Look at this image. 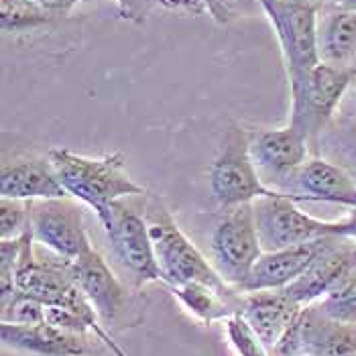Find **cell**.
<instances>
[{
  "mask_svg": "<svg viewBox=\"0 0 356 356\" xmlns=\"http://www.w3.org/2000/svg\"><path fill=\"white\" fill-rule=\"evenodd\" d=\"M31 234L37 245L65 261L78 259L83 248L92 245L83 228L82 208L74 202V197L33 202Z\"/></svg>",
  "mask_w": 356,
  "mask_h": 356,
  "instance_id": "8fae6325",
  "label": "cell"
},
{
  "mask_svg": "<svg viewBox=\"0 0 356 356\" xmlns=\"http://www.w3.org/2000/svg\"><path fill=\"white\" fill-rule=\"evenodd\" d=\"M356 271V241L348 234L326 236L324 247L305 269V273L293 281L285 291L300 305L320 302L330 296L340 283H344Z\"/></svg>",
  "mask_w": 356,
  "mask_h": 356,
  "instance_id": "4fadbf2b",
  "label": "cell"
},
{
  "mask_svg": "<svg viewBox=\"0 0 356 356\" xmlns=\"http://www.w3.org/2000/svg\"><path fill=\"white\" fill-rule=\"evenodd\" d=\"M346 234L356 241V208H353L350 214L346 216Z\"/></svg>",
  "mask_w": 356,
  "mask_h": 356,
  "instance_id": "1f68e13d",
  "label": "cell"
},
{
  "mask_svg": "<svg viewBox=\"0 0 356 356\" xmlns=\"http://www.w3.org/2000/svg\"><path fill=\"white\" fill-rule=\"evenodd\" d=\"M303 305L293 302L285 289H263V291H243L241 316L259 334L269 353L273 355L277 344L293 324L296 316Z\"/></svg>",
  "mask_w": 356,
  "mask_h": 356,
  "instance_id": "2e32d148",
  "label": "cell"
},
{
  "mask_svg": "<svg viewBox=\"0 0 356 356\" xmlns=\"http://www.w3.org/2000/svg\"><path fill=\"white\" fill-rule=\"evenodd\" d=\"M2 305V322L8 324H23V326H33V324H43L45 322V303L31 298L27 293L17 291L8 302L0 303Z\"/></svg>",
  "mask_w": 356,
  "mask_h": 356,
  "instance_id": "d4e9b609",
  "label": "cell"
},
{
  "mask_svg": "<svg viewBox=\"0 0 356 356\" xmlns=\"http://www.w3.org/2000/svg\"><path fill=\"white\" fill-rule=\"evenodd\" d=\"M326 238L305 243L298 247L281 248L263 252L257 265L241 287V291H263V289H285L293 281H298L305 269L312 265V261L318 257L320 248L324 247Z\"/></svg>",
  "mask_w": 356,
  "mask_h": 356,
  "instance_id": "ac0fdd59",
  "label": "cell"
},
{
  "mask_svg": "<svg viewBox=\"0 0 356 356\" xmlns=\"http://www.w3.org/2000/svg\"><path fill=\"white\" fill-rule=\"evenodd\" d=\"M145 220L149 226L151 243L155 248V257L163 275L165 285L175 287L190 281H202L212 287H218L222 291L236 289L222 279V275L208 263V259L200 252V248L181 232L177 222L159 200L147 202Z\"/></svg>",
  "mask_w": 356,
  "mask_h": 356,
  "instance_id": "7a4b0ae2",
  "label": "cell"
},
{
  "mask_svg": "<svg viewBox=\"0 0 356 356\" xmlns=\"http://www.w3.org/2000/svg\"><path fill=\"white\" fill-rule=\"evenodd\" d=\"M254 222L263 252L314 243L332 234H346V218H314L298 208V202L275 192L252 202Z\"/></svg>",
  "mask_w": 356,
  "mask_h": 356,
  "instance_id": "5b68a950",
  "label": "cell"
},
{
  "mask_svg": "<svg viewBox=\"0 0 356 356\" xmlns=\"http://www.w3.org/2000/svg\"><path fill=\"white\" fill-rule=\"evenodd\" d=\"M31 206L33 202L0 197V241L21 238L31 232Z\"/></svg>",
  "mask_w": 356,
  "mask_h": 356,
  "instance_id": "cb8c5ba5",
  "label": "cell"
},
{
  "mask_svg": "<svg viewBox=\"0 0 356 356\" xmlns=\"http://www.w3.org/2000/svg\"><path fill=\"white\" fill-rule=\"evenodd\" d=\"M72 271L86 300L94 307L100 324H114L127 305L129 293L104 261V257L90 245L83 248L78 259L72 261Z\"/></svg>",
  "mask_w": 356,
  "mask_h": 356,
  "instance_id": "9a60e30c",
  "label": "cell"
},
{
  "mask_svg": "<svg viewBox=\"0 0 356 356\" xmlns=\"http://www.w3.org/2000/svg\"><path fill=\"white\" fill-rule=\"evenodd\" d=\"M100 224L116 261L127 269L137 287L163 281L145 216H140L124 200H118Z\"/></svg>",
  "mask_w": 356,
  "mask_h": 356,
  "instance_id": "30bf717a",
  "label": "cell"
},
{
  "mask_svg": "<svg viewBox=\"0 0 356 356\" xmlns=\"http://www.w3.org/2000/svg\"><path fill=\"white\" fill-rule=\"evenodd\" d=\"M157 2L167 10H175V13H188V15L208 13L204 0H157Z\"/></svg>",
  "mask_w": 356,
  "mask_h": 356,
  "instance_id": "83f0119b",
  "label": "cell"
},
{
  "mask_svg": "<svg viewBox=\"0 0 356 356\" xmlns=\"http://www.w3.org/2000/svg\"><path fill=\"white\" fill-rule=\"evenodd\" d=\"M350 320H355V322H356V309H355V312H353V316H350Z\"/></svg>",
  "mask_w": 356,
  "mask_h": 356,
  "instance_id": "e575fe53",
  "label": "cell"
},
{
  "mask_svg": "<svg viewBox=\"0 0 356 356\" xmlns=\"http://www.w3.org/2000/svg\"><path fill=\"white\" fill-rule=\"evenodd\" d=\"M96 338H98V340H102V342L108 346L110 350H112V355L114 356H129L124 350H122V348H120V346H118V344H116V342H114V338H112L108 332L104 330V326H102V328H98V332H96Z\"/></svg>",
  "mask_w": 356,
  "mask_h": 356,
  "instance_id": "4dcf8cb0",
  "label": "cell"
},
{
  "mask_svg": "<svg viewBox=\"0 0 356 356\" xmlns=\"http://www.w3.org/2000/svg\"><path fill=\"white\" fill-rule=\"evenodd\" d=\"M57 15L45 10L35 0H0V27L10 35H23L49 27Z\"/></svg>",
  "mask_w": 356,
  "mask_h": 356,
  "instance_id": "7402d4cb",
  "label": "cell"
},
{
  "mask_svg": "<svg viewBox=\"0 0 356 356\" xmlns=\"http://www.w3.org/2000/svg\"><path fill=\"white\" fill-rule=\"evenodd\" d=\"M318 55L320 63L348 67L356 65V13L334 2L318 8Z\"/></svg>",
  "mask_w": 356,
  "mask_h": 356,
  "instance_id": "ffe728a7",
  "label": "cell"
},
{
  "mask_svg": "<svg viewBox=\"0 0 356 356\" xmlns=\"http://www.w3.org/2000/svg\"><path fill=\"white\" fill-rule=\"evenodd\" d=\"M355 74H356V65H355Z\"/></svg>",
  "mask_w": 356,
  "mask_h": 356,
  "instance_id": "8d00e7d4",
  "label": "cell"
},
{
  "mask_svg": "<svg viewBox=\"0 0 356 356\" xmlns=\"http://www.w3.org/2000/svg\"><path fill=\"white\" fill-rule=\"evenodd\" d=\"M35 2L41 4L45 10L57 15V17H63V15H67L80 0H35Z\"/></svg>",
  "mask_w": 356,
  "mask_h": 356,
  "instance_id": "f546056e",
  "label": "cell"
},
{
  "mask_svg": "<svg viewBox=\"0 0 356 356\" xmlns=\"http://www.w3.org/2000/svg\"><path fill=\"white\" fill-rule=\"evenodd\" d=\"M173 298L181 303L195 320L202 324H214L224 322L228 316L241 312L243 291H222L218 287H212L202 281H190L175 287H169Z\"/></svg>",
  "mask_w": 356,
  "mask_h": 356,
  "instance_id": "44dd1931",
  "label": "cell"
},
{
  "mask_svg": "<svg viewBox=\"0 0 356 356\" xmlns=\"http://www.w3.org/2000/svg\"><path fill=\"white\" fill-rule=\"evenodd\" d=\"M247 135L250 157L271 190H277L287 175L309 159V140L291 124L283 129H259Z\"/></svg>",
  "mask_w": 356,
  "mask_h": 356,
  "instance_id": "5bb4252c",
  "label": "cell"
},
{
  "mask_svg": "<svg viewBox=\"0 0 356 356\" xmlns=\"http://www.w3.org/2000/svg\"><path fill=\"white\" fill-rule=\"evenodd\" d=\"M116 4H118V13L122 19L133 21V23H143L153 10V6L159 2L157 0H116Z\"/></svg>",
  "mask_w": 356,
  "mask_h": 356,
  "instance_id": "4316f807",
  "label": "cell"
},
{
  "mask_svg": "<svg viewBox=\"0 0 356 356\" xmlns=\"http://www.w3.org/2000/svg\"><path fill=\"white\" fill-rule=\"evenodd\" d=\"M336 116H342V118H348V120H356V76L350 88L346 90L342 102H340V108L336 112Z\"/></svg>",
  "mask_w": 356,
  "mask_h": 356,
  "instance_id": "f1b7e54d",
  "label": "cell"
},
{
  "mask_svg": "<svg viewBox=\"0 0 356 356\" xmlns=\"http://www.w3.org/2000/svg\"><path fill=\"white\" fill-rule=\"evenodd\" d=\"M17 291L27 293L45 305H63L78 312L92 324L94 334L102 328L94 307L86 300L74 277L72 261H65L57 254H39L35 250V238L31 232L23 236L21 259L17 265Z\"/></svg>",
  "mask_w": 356,
  "mask_h": 356,
  "instance_id": "3957f363",
  "label": "cell"
},
{
  "mask_svg": "<svg viewBox=\"0 0 356 356\" xmlns=\"http://www.w3.org/2000/svg\"><path fill=\"white\" fill-rule=\"evenodd\" d=\"M2 344L35 356H83L90 353V336L72 334L43 324H8L0 322Z\"/></svg>",
  "mask_w": 356,
  "mask_h": 356,
  "instance_id": "e0dca14e",
  "label": "cell"
},
{
  "mask_svg": "<svg viewBox=\"0 0 356 356\" xmlns=\"http://www.w3.org/2000/svg\"><path fill=\"white\" fill-rule=\"evenodd\" d=\"M212 254L222 279L241 291L263 254L252 204L226 210L212 232Z\"/></svg>",
  "mask_w": 356,
  "mask_h": 356,
  "instance_id": "9c48e42d",
  "label": "cell"
},
{
  "mask_svg": "<svg viewBox=\"0 0 356 356\" xmlns=\"http://www.w3.org/2000/svg\"><path fill=\"white\" fill-rule=\"evenodd\" d=\"M261 8L279 39L289 88H298L320 63L318 8L303 0H261Z\"/></svg>",
  "mask_w": 356,
  "mask_h": 356,
  "instance_id": "277c9868",
  "label": "cell"
},
{
  "mask_svg": "<svg viewBox=\"0 0 356 356\" xmlns=\"http://www.w3.org/2000/svg\"><path fill=\"white\" fill-rule=\"evenodd\" d=\"M275 192L287 195L293 202L336 204L356 208V179L342 165L326 157L312 155L291 175H287Z\"/></svg>",
  "mask_w": 356,
  "mask_h": 356,
  "instance_id": "7c38bea8",
  "label": "cell"
},
{
  "mask_svg": "<svg viewBox=\"0 0 356 356\" xmlns=\"http://www.w3.org/2000/svg\"><path fill=\"white\" fill-rule=\"evenodd\" d=\"M208 177L214 200L224 210L252 204L259 197L275 193V190L263 181L248 151L247 131L238 124H230L226 131L224 145L210 165Z\"/></svg>",
  "mask_w": 356,
  "mask_h": 356,
  "instance_id": "52a82bcc",
  "label": "cell"
},
{
  "mask_svg": "<svg viewBox=\"0 0 356 356\" xmlns=\"http://www.w3.org/2000/svg\"><path fill=\"white\" fill-rule=\"evenodd\" d=\"M273 356H356V322L303 305L277 344Z\"/></svg>",
  "mask_w": 356,
  "mask_h": 356,
  "instance_id": "ba28073f",
  "label": "cell"
},
{
  "mask_svg": "<svg viewBox=\"0 0 356 356\" xmlns=\"http://www.w3.org/2000/svg\"><path fill=\"white\" fill-rule=\"evenodd\" d=\"M355 76V72L348 67L318 63L305 78V82L298 88H291L289 124L296 127L309 140L314 155L318 138L336 116Z\"/></svg>",
  "mask_w": 356,
  "mask_h": 356,
  "instance_id": "8992f818",
  "label": "cell"
},
{
  "mask_svg": "<svg viewBox=\"0 0 356 356\" xmlns=\"http://www.w3.org/2000/svg\"><path fill=\"white\" fill-rule=\"evenodd\" d=\"M336 6L340 8H346V10H355L356 13V0H334Z\"/></svg>",
  "mask_w": 356,
  "mask_h": 356,
  "instance_id": "d6a6232c",
  "label": "cell"
},
{
  "mask_svg": "<svg viewBox=\"0 0 356 356\" xmlns=\"http://www.w3.org/2000/svg\"><path fill=\"white\" fill-rule=\"evenodd\" d=\"M303 2H307V4H312V6H316V8H320V6H324V4L334 2V0H303Z\"/></svg>",
  "mask_w": 356,
  "mask_h": 356,
  "instance_id": "836d02e7",
  "label": "cell"
},
{
  "mask_svg": "<svg viewBox=\"0 0 356 356\" xmlns=\"http://www.w3.org/2000/svg\"><path fill=\"white\" fill-rule=\"evenodd\" d=\"M47 157L70 197L90 206L100 222L108 216L114 202L147 195L145 188L127 173V159L120 151L102 157H86L55 147L49 149Z\"/></svg>",
  "mask_w": 356,
  "mask_h": 356,
  "instance_id": "6da1fadb",
  "label": "cell"
},
{
  "mask_svg": "<svg viewBox=\"0 0 356 356\" xmlns=\"http://www.w3.org/2000/svg\"><path fill=\"white\" fill-rule=\"evenodd\" d=\"M257 2H259V4H261V0H257Z\"/></svg>",
  "mask_w": 356,
  "mask_h": 356,
  "instance_id": "d590c367",
  "label": "cell"
},
{
  "mask_svg": "<svg viewBox=\"0 0 356 356\" xmlns=\"http://www.w3.org/2000/svg\"><path fill=\"white\" fill-rule=\"evenodd\" d=\"M224 330L230 346L238 356H273L259 334L241 314H232L224 320Z\"/></svg>",
  "mask_w": 356,
  "mask_h": 356,
  "instance_id": "603a6c76",
  "label": "cell"
},
{
  "mask_svg": "<svg viewBox=\"0 0 356 356\" xmlns=\"http://www.w3.org/2000/svg\"><path fill=\"white\" fill-rule=\"evenodd\" d=\"M204 2L208 15L218 25H228L238 17H254L257 13H263L257 0H204Z\"/></svg>",
  "mask_w": 356,
  "mask_h": 356,
  "instance_id": "484cf974",
  "label": "cell"
},
{
  "mask_svg": "<svg viewBox=\"0 0 356 356\" xmlns=\"http://www.w3.org/2000/svg\"><path fill=\"white\" fill-rule=\"evenodd\" d=\"M0 197L37 202V200L70 197V193L61 186L49 157L47 159L35 157V159H21V161L2 165Z\"/></svg>",
  "mask_w": 356,
  "mask_h": 356,
  "instance_id": "d6986e66",
  "label": "cell"
}]
</instances>
